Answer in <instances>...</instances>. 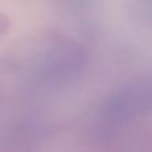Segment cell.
<instances>
[{"mask_svg": "<svg viewBox=\"0 0 152 152\" xmlns=\"http://www.w3.org/2000/svg\"><path fill=\"white\" fill-rule=\"evenodd\" d=\"M152 112V77H135L119 84L100 105L99 118L105 128H120Z\"/></svg>", "mask_w": 152, "mask_h": 152, "instance_id": "cell-1", "label": "cell"}, {"mask_svg": "<svg viewBox=\"0 0 152 152\" xmlns=\"http://www.w3.org/2000/svg\"><path fill=\"white\" fill-rule=\"evenodd\" d=\"M87 52L71 37H58L42 52L35 67V75L45 86H61L83 72Z\"/></svg>", "mask_w": 152, "mask_h": 152, "instance_id": "cell-2", "label": "cell"}, {"mask_svg": "<svg viewBox=\"0 0 152 152\" xmlns=\"http://www.w3.org/2000/svg\"><path fill=\"white\" fill-rule=\"evenodd\" d=\"M132 15L143 24H152V1H137L132 4Z\"/></svg>", "mask_w": 152, "mask_h": 152, "instance_id": "cell-3", "label": "cell"}]
</instances>
